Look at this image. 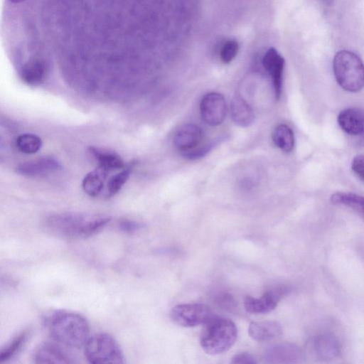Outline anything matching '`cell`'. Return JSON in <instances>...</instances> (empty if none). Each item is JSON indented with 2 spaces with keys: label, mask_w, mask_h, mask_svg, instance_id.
Returning a JSON list of instances; mask_svg holds the SVG:
<instances>
[{
  "label": "cell",
  "mask_w": 364,
  "mask_h": 364,
  "mask_svg": "<svg viewBox=\"0 0 364 364\" xmlns=\"http://www.w3.org/2000/svg\"><path fill=\"white\" fill-rule=\"evenodd\" d=\"M264 358L271 363H298L301 358V351L291 343H278L269 346L264 353Z\"/></svg>",
  "instance_id": "13"
},
{
  "label": "cell",
  "mask_w": 364,
  "mask_h": 364,
  "mask_svg": "<svg viewBox=\"0 0 364 364\" xmlns=\"http://www.w3.org/2000/svg\"><path fill=\"white\" fill-rule=\"evenodd\" d=\"M333 68L338 84L346 91L357 92L364 87V63L353 51L342 50L336 53Z\"/></svg>",
  "instance_id": "4"
},
{
  "label": "cell",
  "mask_w": 364,
  "mask_h": 364,
  "mask_svg": "<svg viewBox=\"0 0 364 364\" xmlns=\"http://www.w3.org/2000/svg\"><path fill=\"white\" fill-rule=\"evenodd\" d=\"M63 346H64L53 340L41 343L33 353V363L37 364L74 363L73 358Z\"/></svg>",
  "instance_id": "8"
},
{
  "label": "cell",
  "mask_w": 364,
  "mask_h": 364,
  "mask_svg": "<svg viewBox=\"0 0 364 364\" xmlns=\"http://www.w3.org/2000/svg\"><path fill=\"white\" fill-rule=\"evenodd\" d=\"M205 325L200 343L206 353L218 355L225 353L236 341L237 329L232 320L213 316Z\"/></svg>",
  "instance_id": "3"
},
{
  "label": "cell",
  "mask_w": 364,
  "mask_h": 364,
  "mask_svg": "<svg viewBox=\"0 0 364 364\" xmlns=\"http://www.w3.org/2000/svg\"><path fill=\"white\" fill-rule=\"evenodd\" d=\"M313 349L318 358L331 360L338 356L341 346L333 335L322 334L318 336L313 341Z\"/></svg>",
  "instance_id": "17"
},
{
  "label": "cell",
  "mask_w": 364,
  "mask_h": 364,
  "mask_svg": "<svg viewBox=\"0 0 364 364\" xmlns=\"http://www.w3.org/2000/svg\"><path fill=\"white\" fill-rule=\"evenodd\" d=\"M172 321L183 327L205 324L214 315L203 304H182L175 306L170 313Z\"/></svg>",
  "instance_id": "6"
},
{
  "label": "cell",
  "mask_w": 364,
  "mask_h": 364,
  "mask_svg": "<svg viewBox=\"0 0 364 364\" xmlns=\"http://www.w3.org/2000/svg\"><path fill=\"white\" fill-rule=\"evenodd\" d=\"M133 165L125 166L119 173L113 175L108 181L105 196L112 197L123 187L131 175Z\"/></svg>",
  "instance_id": "24"
},
{
  "label": "cell",
  "mask_w": 364,
  "mask_h": 364,
  "mask_svg": "<svg viewBox=\"0 0 364 364\" xmlns=\"http://www.w3.org/2000/svg\"><path fill=\"white\" fill-rule=\"evenodd\" d=\"M119 228L125 232H134L142 228V224L136 221L124 219L119 223Z\"/></svg>",
  "instance_id": "28"
},
{
  "label": "cell",
  "mask_w": 364,
  "mask_h": 364,
  "mask_svg": "<svg viewBox=\"0 0 364 364\" xmlns=\"http://www.w3.org/2000/svg\"><path fill=\"white\" fill-rule=\"evenodd\" d=\"M89 363L93 364H122L124 363L122 350L109 334L99 333L89 337L84 346Z\"/></svg>",
  "instance_id": "5"
},
{
  "label": "cell",
  "mask_w": 364,
  "mask_h": 364,
  "mask_svg": "<svg viewBox=\"0 0 364 364\" xmlns=\"http://www.w3.org/2000/svg\"><path fill=\"white\" fill-rule=\"evenodd\" d=\"M224 138L220 137L218 139H215L205 144H200L196 148L183 153V156L190 160H196L205 156L209 153L217 144L220 143Z\"/></svg>",
  "instance_id": "25"
},
{
  "label": "cell",
  "mask_w": 364,
  "mask_h": 364,
  "mask_svg": "<svg viewBox=\"0 0 364 364\" xmlns=\"http://www.w3.org/2000/svg\"><path fill=\"white\" fill-rule=\"evenodd\" d=\"M232 363L237 364H255L257 363L255 358L249 353H241L235 355L231 360Z\"/></svg>",
  "instance_id": "29"
},
{
  "label": "cell",
  "mask_w": 364,
  "mask_h": 364,
  "mask_svg": "<svg viewBox=\"0 0 364 364\" xmlns=\"http://www.w3.org/2000/svg\"><path fill=\"white\" fill-rule=\"evenodd\" d=\"M51 338L65 347L79 348L90 337L88 322L82 315L65 310H56L46 318Z\"/></svg>",
  "instance_id": "2"
},
{
  "label": "cell",
  "mask_w": 364,
  "mask_h": 364,
  "mask_svg": "<svg viewBox=\"0 0 364 364\" xmlns=\"http://www.w3.org/2000/svg\"><path fill=\"white\" fill-rule=\"evenodd\" d=\"M89 152L98 164V168L105 172L122 170L125 167L122 159L114 151L90 146Z\"/></svg>",
  "instance_id": "16"
},
{
  "label": "cell",
  "mask_w": 364,
  "mask_h": 364,
  "mask_svg": "<svg viewBox=\"0 0 364 364\" xmlns=\"http://www.w3.org/2000/svg\"><path fill=\"white\" fill-rule=\"evenodd\" d=\"M282 333L281 325L274 321H254L250 323L248 333L257 341H268L279 337Z\"/></svg>",
  "instance_id": "15"
},
{
  "label": "cell",
  "mask_w": 364,
  "mask_h": 364,
  "mask_svg": "<svg viewBox=\"0 0 364 364\" xmlns=\"http://www.w3.org/2000/svg\"><path fill=\"white\" fill-rule=\"evenodd\" d=\"M239 43L235 40H228L220 48V57L224 63H229L236 57L239 51Z\"/></svg>",
  "instance_id": "26"
},
{
  "label": "cell",
  "mask_w": 364,
  "mask_h": 364,
  "mask_svg": "<svg viewBox=\"0 0 364 364\" xmlns=\"http://www.w3.org/2000/svg\"><path fill=\"white\" fill-rule=\"evenodd\" d=\"M110 220V216L102 214L60 213L47 216L43 226L46 231L55 236L80 239L98 233Z\"/></svg>",
  "instance_id": "1"
},
{
  "label": "cell",
  "mask_w": 364,
  "mask_h": 364,
  "mask_svg": "<svg viewBox=\"0 0 364 364\" xmlns=\"http://www.w3.org/2000/svg\"><path fill=\"white\" fill-rule=\"evenodd\" d=\"M284 289L277 288L266 291L260 298L247 296L244 300L245 310L250 314H266L274 310L284 292Z\"/></svg>",
  "instance_id": "11"
},
{
  "label": "cell",
  "mask_w": 364,
  "mask_h": 364,
  "mask_svg": "<svg viewBox=\"0 0 364 364\" xmlns=\"http://www.w3.org/2000/svg\"><path fill=\"white\" fill-rule=\"evenodd\" d=\"M203 139V132L194 124H186L175 133L173 142L176 149L185 153L198 146Z\"/></svg>",
  "instance_id": "12"
},
{
  "label": "cell",
  "mask_w": 364,
  "mask_h": 364,
  "mask_svg": "<svg viewBox=\"0 0 364 364\" xmlns=\"http://www.w3.org/2000/svg\"><path fill=\"white\" fill-rule=\"evenodd\" d=\"M351 168L357 177L364 182V154L358 155L353 158Z\"/></svg>",
  "instance_id": "27"
},
{
  "label": "cell",
  "mask_w": 364,
  "mask_h": 364,
  "mask_svg": "<svg viewBox=\"0 0 364 364\" xmlns=\"http://www.w3.org/2000/svg\"><path fill=\"white\" fill-rule=\"evenodd\" d=\"M274 144L284 152H291L294 146V135L291 129L286 124H279L272 132Z\"/></svg>",
  "instance_id": "21"
},
{
  "label": "cell",
  "mask_w": 364,
  "mask_h": 364,
  "mask_svg": "<svg viewBox=\"0 0 364 364\" xmlns=\"http://www.w3.org/2000/svg\"><path fill=\"white\" fill-rule=\"evenodd\" d=\"M203 120L210 126H218L225 119L227 105L224 97L218 92H209L203 96L200 104Z\"/></svg>",
  "instance_id": "7"
},
{
  "label": "cell",
  "mask_w": 364,
  "mask_h": 364,
  "mask_svg": "<svg viewBox=\"0 0 364 364\" xmlns=\"http://www.w3.org/2000/svg\"><path fill=\"white\" fill-rule=\"evenodd\" d=\"M62 169L60 162L53 156H43L26 161L16 167L18 174L26 177H42Z\"/></svg>",
  "instance_id": "9"
},
{
  "label": "cell",
  "mask_w": 364,
  "mask_h": 364,
  "mask_svg": "<svg viewBox=\"0 0 364 364\" xmlns=\"http://www.w3.org/2000/svg\"><path fill=\"white\" fill-rule=\"evenodd\" d=\"M338 123L346 133L362 135L364 134V111L356 107L345 109L339 113Z\"/></svg>",
  "instance_id": "14"
},
{
  "label": "cell",
  "mask_w": 364,
  "mask_h": 364,
  "mask_svg": "<svg viewBox=\"0 0 364 364\" xmlns=\"http://www.w3.org/2000/svg\"><path fill=\"white\" fill-rule=\"evenodd\" d=\"M230 115L233 122L242 127L250 126L255 120L251 107L240 96H235L230 103Z\"/></svg>",
  "instance_id": "18"
},
{
  "label": "cell",
  "mask_w": 364,
  "mask_h": 364,
  "mask_svg": "<svg viewBox=\"0 0 364 364\" xmlns=\"http://www.w3.org/2000/svg\"><path fill=\"white\" fill-rule=\"evenodd\" d=\"M262 64L272 78L275 98L278 100L282 90L284 58L274 48H270L264 55Z\"/></svg>",
  "instance_id": "10"
},
{
  "label": "cell",
  "mask_w": 364,
  "mask_h": 364,
  "mask_svg": "<svg viewBox=\"0 0 364 364\" xmlns=\"http://www.w3.org/2000/svg\"><path fill=\"white\" fill-rule=\"evenodd\" d=\"M28 331H23L7 342L0 350V363L14 358L22 348L28 337Z\"/></svg>",
  "instance_id": "22"
},
{
  "label": "cell",
  "mask_w": 364,
  "mask_h": 364,
  "mask_svg": "<svg viewBox=\"0 0 364 364\" xmlns=\"http://www.w3.org/2000/svg\"><path fill=\"white\" fill-rule=\"evenodd\" d=\"M330 200L335 205L352 209L364 219V196L349 192H336L331 196Z\"/></svg>",
  "instance_id": "19"
},
{
  "label": "cell",
  "mask_w": 364,
  "mask_h": 364,
  "mask_svg": "<svg viewBox=\"0 0 364 364\" xmlns=\"http://www.w3.org/2000/svg\"><path fill=\"white\" fill-rule=\"evenodd\" d=\"M41 139L33 134H23L15 139V146L21 153L33 154L37 153L42 147Z\"/></svg>",
  "instance_id": "23"
},
{
  "label": "cell",
  "mask_w": 364,
  "mask_h": 364,
  "mask_svg": "<svg viewBox=\"0 0 364 364\" xmlns=\"http://www.w3.org/2000/svg\"><path fill=\"white\" fill-rule=\"evenodd\" d=\"M107 172L100 168L87 173L82 181V187L86 194L91 197L98 196L103 191Z\"/></svg>",
  "instance_id": "20"
}]
</instances>
